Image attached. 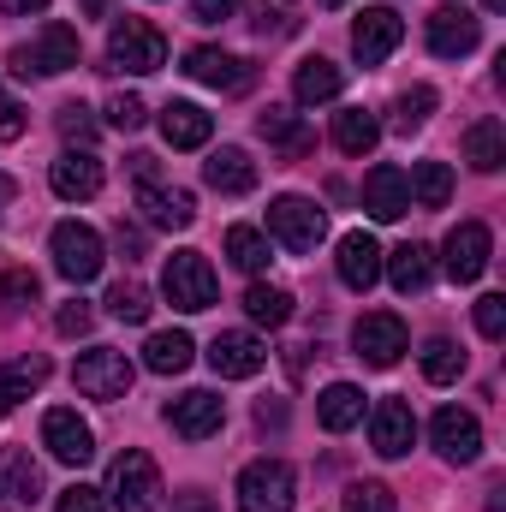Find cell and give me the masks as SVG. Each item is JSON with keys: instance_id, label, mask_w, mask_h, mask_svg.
I'll use <instances>...</instances> for the list:
<instances>
[{"instance_id": "6da1fadb", "label": "cell", "mask_w": 506, "mask_h": 512, "mask_svg": "<svg viewBox=\"0 0 506 512\" xmlns=\"http://www.w3.org/2000/svg\"><path fill=\"white\" fill-rule=\"evenodd\" d=\"M108 501L120 512H155L161 507V471H155V459L149 453H137L126 447L120 459H114V471H108V489H102Z\"/></svg>"}, {"instance_id": "7a4b0ae2", "label": "cell", "mask_w": 506, "mask_h": 512, "mask_svg": "<svg viewBox=\"0 0 506 512\" xmlns=\"http://www.w3.org/2000/svg\"><path fill=\"white\" fill-rule=\"evenodd\" d=\"M298 477L286 459H251L239 471V512H292Z\"/></svg>"}, {"instance_id": "3957f363", "label": "cell", "mask_w": 506, "mask_h": 512, "mask_svg": "<svg viewBox=\"0 0 506 512\" xmlns=\"http://www.w3.org/2000/svg\"><path fill=\"white\" fill-rule=\"evenodd\" d=\"M328 233V215L310 203V197H274L268 203V245H286L292 256L316 251Z\"/></svg>"}, {"instance_id": "277c9868", "label": "cell", "mask_w": 506, "mask_h": 512, "mask_svg": "<svg viewBox=\"0 0 506 512\" xmlns=\"http://www.w3.org/2000/svg\"><path fill=\"white\" fill-rule=\"evenodd\" d=\"M108 66H120V72H161L167 66V36L149 24V18H120L114 30H108Z\"/></svg>"}, {"instance_id": "5b68a950", "label": "cell", "mask_w": 506, "mask_h": 512, "mask_svg": "<svg viewBox=\"0 0 506 512\" xmlns=\"http://www.w3.org/2000/svg\"><path fill=\"white\" fill-rule=\"evenodd\" d=\"M161 292H167V304L173 310H209L215 304V292H221V280H215V268H209V256L203 251H179L167 256V274H161Z\"/></svg>"}, {"instance_id": "8992f818", "label": "cell", "mask_w": 506, "mask_h": 512, "mask_svg": "<svg viewBox=\"0 0 506 512\" xmlns=\"http://www.w3.org/2000/svg\"><path fill=\"white\" fill-rule=\"evenodd\" d=\"M48 251H54V268H60L72 286L96 280V274H102V262H108L102 233H96V227H84V221H60V227H54V239H48Z\"/></svg>"}, {"instance_id": "52a82bcc", "label": "cell", "mask_w": 506, "mask_h": 512, "mask_svg": "<svg viewBox=\"0 0 506 512\" xmlns=\"http://www.w3.org/2000/svg\"><path fill=\"white\" fill-rule=\"evenodd\" d=\"M131 358L126 352H114V346H96V352H84L78 364H72V382L84 399H102V405H114V399H126L131 393Z\"/></svg>"}, {"instance_id": "ba28073f", "label": "cell", "mask_w": 506, "mask_h": 512, "mask_svg": "<svg viewBox=\"0 0 506 512\" xmlns=\"http://www.w3.org/2000/svg\"><path fill=\"white\" fill-rule=\"evenodd\" d=\"M78 54H84V48H78V30H72V24H42V36H36L30 48H12V66H18L24 78H30V72H36V78H60V72L78 66Z\"/></svg>"}, {"instance_id": "9c48e42d", "label": "cell", "mask_w": 506, "mask_h": 512, "mask_svg": "<svg viewBox=\"0 0 506 512\" xmlns=\"http://www.w3.org/2000/svg\"><path fill=\"white\" fill-rule=\"evenodd\" d=\"M405 346H411V334H405V322H399L393 310H370V316H358V328H352V352H358L370 370H393V364L405 358Z\"/></svg>"}, {"instance_id": "30bf717a", "label": "cell", "mask_w": 506, "mask_h": 512, "mask_svg": "<svg viewBox=\"0 0 506 512\" xmlns=\"http://www.w3.org/2000/svg\"><path fill=\"white\" fill-rule=\"evenodd\" d=\"M429 441H435V453L447 465H477L483 459V423L471 411H459V405H441L429 417Z\"/></svg>"}, {"instance_id": "8fae6325", "label": "cell", "mask_w": 506, "mask_h": 512, "mask_svg": "<svg viewBox=\"0 0 506 512\" xmlns=\"http://www.w3.org/2000/svg\"><path fill=\"white\" fill-rule=\"evenodd\" d=\"M489 256H495V239H489V227H483V221H459V227L447 233V245H441V268H447V280L471 286V280H483Z\"/></svg>"}, {"instance_id": "7c38bea8", "label": "cell", "mask_w": 506, "mask_h": 512, "mask_svg": "<svg viewBox=\"0 0 506 512\" xmlns=\"http://www.w3.org/2000/svg\"><path fill=\"white\" fill-rule=\"evenodd\" d=\"M42 447H48L60 465H90V459H96V429H90L78 411L54 405V411L42 417Z\"/></svg>"}, {"instance_id": "4fadbf2b", "label": "cell", "mask_w": 506, "mask_h": 512, "mask_svg": "<svg viewBox=\"0 0 506 512\" xmlns=\"http://www.w3.org/2000/svg\"><path fill=\"white\" fill-rule=\"evenodd\" d=\"M399 42H405V18H399L393 6H364V12H358V24H352V54H358L364 66H381Z\"/></svg>"}, {"instance_id": "5bb4252c", "label": "cell", "mask_w": 506, "mask_h": 512, "mask_svg": "<svg viewBox=\"0 0 506 512\" xmlns=\"http://www.w3.org/2000/svg\"><path fill=\"white\" fill-rule=\"evenodd\" d=\"M137 209L149 227H167V233H185L197 221V197L185 185H161V179H143L137 185Z\"/></svg>"}, {"instance_id": "9a60e30c", "label": "cell", "mask_w": 506, "mask_h": 512, "mask_svg": "<svg viewBox=\"0 0 506 512\" xmlns=\"http://www.w3.org/2000/svg\"><path fill=\"white\" fill-rule=\"evenodd\" d=\"M221 417H227V399L209 393V387H191V393H179V399L167 405V429L185 435V441H209V435L221 429Z\"/></svg>"}, {"instance_id": "2e32d148", "label": "cell", "mask_w": 506, "mask_h": 512, "mask_svg": "<svg viewBox=\"0 0 506 512\" xmlns=\"http://www.w3.org/2000/svg\"><path fill=\"white\" fill-rule=\"evenodd\" d=\"M102 155L96 149H66L60 161H54V173H48V185H54V197H66V203H90L96 191H102Z\"/></svg>"}, {"instance_id": "e0dca14e", "label": "cell", "mask_w": 506, "mask_h": 512, "mask_svg": "<svg viewBox=\"0 0 506 512\" xmlns=\"http://www.w3.org/2000/svg\"><path fill=\"white\" fill-rule=\"evenodd\" d=\"M42 501V465L24 447H0V507L24 512Z\"/></svg>"}, {"instance_id": "ac0fdd59", "label": "cell", "mask_w": 506, "mask_h": 512, "mask_svg": "<svg viewBox=\"0 0 506 512\" xmlns=\"http://www.w3.org/2000/svg\"><path fill=\"white\" fill-rule=\"evenodd\" d=\"M477 42H483V24H477L465 6H441V12H429V48H435L441 60H465Z\"/></svg>"}, {"instance_id": "d6986e66", "label": "cell", "mask_w": 506, "mask_h": 512, "mask_svg": "<svg viewBox=\"0 0 506 512\" xmlns=\"http://www.w3.org/2000/svg\"><path fill=\"white\" fill-rule=\"evenodd\" d=\"M185 72H191L197 84H209V90H227V96L251 90V66H245L239 54H227V48H191V54H185Z\"/></svg>"}, {"instance_id": "ffe728a7", "label": "cell", "mask_w": 506, "mask_h": 512, "mask_svg": "<svg viewBox=\"0 0 506 512\" xmlns=\"http://www.w3.org/2000/svg\"><path fill=\"white\" fill-rule=\"evenodd\" d=\"M370 441H376L381 459H405V453H411V441H417V417H411L405 399H381L376 411H370Z\"/></svg>"}, {"instance_id": "44dd1931", "label": "cell", "mask_w": 506, "mask_h": 512, "mask_svg": "<svg viewBox=\"0 0 506 512\" xmlns=\"http://www.w3.org/2000/svg\"><path fill=\"white\" fill-rule=\"evenodd\" d=\"M209 364H215V376H227V382H245L256 376L262 364H268V346L256 340V334H215V346H209Z\"/></svg>"}, {"instance_id": "7402d4cb", "label": "cell", "mask_w": 506, "mask_h": 512, "mask_svg": "<svg viewBox=\"0 0 506 512\" xmlns=\"http://www.w3.org/2000/svg\"><path fill=\"white\" fill-rule=\"evenodd\" d=\"M334 268H340V280H346L352 292H370V286L381 280V245L370 239V233H346Z\"/></svg>"}, {"instance_id": "603a6c76", "label": "cell", "mask_w": 506, "mask_h": 512, "mask_svg": "<svg viewBox=\"0 0 506 512\" xmlns=\"http://www.w3.org/2000/svg\"><path fill=\"white\" fill-rule=\"evenodd\" d=\"M381 268H387L393 292H405V298H411V292H423V286L435 280V251L411 239V245H399V251H387V256H381Z\"/></svg>"}, {"instance_id": "cb8c5ba5", "label": "cell", "mask_w": 506, "mask_h": 512, "mask_svg": "<svg viewBox=\"0 0 506 512\" xmlns=\"http://www.w3.org/2000/svg\"><path fill=\"white\" fill-rule=\"evenodd\" d=\"M203 179H209V191H221V197H245L256 185V161L245 155V149H215L209 161H203Z\"/></svg>"}, {"instance_id": "d4e9b609", "label": "cell", "mask_w": 506, "mask_h": 512, "mask_svg": "<svg viewBox=\"0 0 506 512\" xmlns=\"http://www.w3.org/2000/svg\"><path fill=\"white\" fill-rule=\"evenodd\" d=\"M209 131H215V114H203L197 102H167V108H161V137H167L173 149H203Z\"/></svg>"}, {"instance_id": "484cf974", "label": "cell", "mask_w": 506, "mask_h": 512, "mask_svg": "<svg viewBox=\"0 0 506 512\" xmlns=\"http://www.w3.org/2000/svg\"><path fill=\"white\" fill-rule=\"evenodd\" d=\"M364 209H370L376 221H399V215L411 209V185H405L399 167H376V173L364 179Z\"/></svg>"}, {"instance_id": "4316f807", "label": "cell", "mask_w": 506, "mask_h": 512, "mask_svg": "<svg viewBox=\"0 0 506 512\" xmlns=\"http://www.w3.org/2000/svg\"><path fill=\"white\" fill-rule=\"evenodd\" d=\"M340 90H346V72H340L334 60H322V54H316V60H304V66H298V78H292V96H298L304 108L334 102Z\"/></svg>"}, {"instance_id": "83f0119b", "label": "cell", "mask_w": 506, "mask_h": 512, "mask_svg": "<svg viewBox=\"0 0 506 512\" xmlns=\"http://www.w3.org/2000/svg\"><path fill=\"white\" fill-rule=\"evenodd\" d=\"M48 382V358L42 352H30V358H12V364H0V417L18 405V399H30L36 387Z\"/></svg>"}, {"instance_id": "f1b7e54d", "label": "cell", "mask_w": 506, "mask_h": 512, "mask_svg": "<svg viewBox=\"0 0 506 512\" xmlns=\"http://www.w3.org/2000/svg\"><path fill=\"white\" fill-rule=\"evenodd\" d=\"M316 417H322V429H328V435H346L352 423H364V393H358L352 382L322 387V399H316Z\"/></svg>"}, {"instance_id": "f546056e", "label": "cell", "mask_w": 506, "mask_h": 512, "mask_svg": "<svg viewBox=\"0 0 506 512\" xmlns=\"http://www.w3.org/2000/svg\"><path fill=\"white\" fill-rule=\"evenodd\" d=\"M191 358H197V346L179 328L173 334H149V346H143V370H155V376H185Z\"/></svg>"}, {"instance_id": "4dcf8cb0", "label": "cell", "mask_w": 506, "mask_h": 512, "mask_svg": "<svg viewBox=\"0 0 506 512\" xmlns=\"http://www.w3.org/2000/svg\"><path fill=\"white\" fill-rule=\"evenodd\" d=\"M381 143V120L370 108H340L334 114V149H346V155H370Z\"/></svg>"}, {"instance_id": "1f68e13d", "label": "cell", "mask_w": 506, "mask_h": 512, "mask_svg": "<svg viewBox=\"0 0 506 512\" xmlns=\"http://www.w3.org/2000/svg\"><path fill=\"white\" fill-rule=\"evenodd\" d=\"M405 185H411V203H417V209H447V197H453V167H447V161H417V167L405 173Z\"/></svg>"}, {"instance_id": "d6a6232c", "label": "cell", "mask_w": 506, "mask_h": 512, "mask_svg": "<svg viewBox=\"0 0 506 512\" xmlns=\"http://www.w3.org/2000/svg\"><path fill=\"white\" fill-rule=\"evenodd\" d=\"M465 161L477 173H501L506 167V126L501 120H477V126L465 131Z\"/></svg>"}, {"instance_id": "836d02e7", "label": "cell", "mask_w": 506, "mask_h": 512, "mask_svg": "<svg viewBox=\"0 0 506 512\" xmlns=\"http://www.w3.org/2000/svg\"><path fill=\"white\" fill-rule=\"evenodd\" d=\"M262 137H268L280 155H292V161H298V155H310V143H316L310 131L292 120V108H268V114H262Z\"/></svg>"}, {"instance_id": "e575fe53", "label": "cell", "mask_w": 506, "mask_h": 512, "mask_svg": "<svg viewBox=\"0 0 506 512\" xmlns=\"http://www.w3.org/2000/svg\"><path fill=\"white\" fill-rule=\"evenodd\" d=\"M245 310H251V322H262V328H286V322H292V292L256 280L251 292H245Z\"/></svg>"}, {"instance_id": "d590c367", "label": "cell", "mask_w": 506, "mask_h": 512, "mask_svg": "<svg viewBox=\"0 0 506 512\" xmlns=\"http://www.w3.org/2000/svg\"><path fill=\"white\" fill-rule=\"evenodd\" d=\"M274 245H268V233H256V227H227V256H233V268H245V274H262L268 262H274Z\"/></svg>"}, {"instance_id": "8d00e7d4", "label": "cell", "mask_w": 506, "mask_h": 512, "mask_svg": "<svg viewBox=\"0 0 506 512\" xmlns=\"http://www.w3.org/2000/svg\"><path fill=\"white\" fill-rule=\"evenodd\" d=\"M429 114H435V90L429 84H411V90H399L393 96V131H423L429 126Z\"/></svg>"}, {"instance_id": "74e56055", "label": "cell", "mask_w": 506, "mask_h": 512, "mask_svg": "<svg viewBox=\"0 0 506 512\" xmlns=\"http://www.w3.org/2000/svg\"><path fill=\"white\" fill-rule=\"evenodd\" d=\"M423 376H429L435 387L459 382V376H465V352H459L453 340H441V334H435V340L423 346Z\"/></svg>"}, {"instance_id": "f35d334b", "label": "cell", "mask_w": 506, "mask_h": 512, "mask_svg": "<svg viewBox=\"0 0 506 512\" xmlns=\"http://www.w3.org/2000/svg\"><path fill=\"white\" fill-rule=\"evenodd\" d=\"M108 310L120 316V322H149V286H137V280H120L114 292H108Z\"/></svg>"}, {"instance_id": "ab89813d", "label": "cell", "mask_w": 506, "mask_h": 512, "mask_svg": "<svg viewBox=\"0 0 506 512\" xmlns=\"http://www.w3.org/2000/svg\"><path fill=\"white\" fill-rule=\"evenodd\" d=\"M0 304H6V310L36 304V274H30V268H6V274H0Z\"/></svg>"}, {"instance_id": "60d3db41", "label": "cell", "mask_w": 506, "mask_h": 512, "mask_svg": "<svg viewBox=\"0 0 506 512\" xmlns=\"http://www.w3.org/2000/svg\"><path fill=\"white\" fill-rule=\"evenodd\" d=\"M477 334H483V340H501L506 334V298L501 292H483V298H477Z\"/></svg>"}, {"instance_id": "b9f144b4", "label": "cell", "mask_w": 506, "mask_h": 512, "mask_svg": "<svg viewBox=\"0 0 506 512\" xmlns=\"http://www.w3.org/2000/svg\"><path fill=\"white\" fill-rule=\"evenodd\" d=\"M346 512H393V489H381V483H352V489H346Z\"/></svg>"}, {"instance_id": "7bdbcfd3", "label": "cell", "mask_w": 506, "mask_h": 512, "mask_svg": "<svg viewBox=\"0 0 506 512\" xmlns=\"http://www.w3.org/2000/svg\"><path fill=\"white\" fill-rule=\"evenodd\" d=\"M54 512H108V495H102V489H90V483H72V489H60Z\"/></svg>"}, {"instance_id": "ee69618b", "label": "cell", "mask_w": 506, "mask_h": 512, "mask_svg": "<svg viewBox=\"0 0 506 512\" xmlns=\"http://www.w3.org/2000/svg\"><path fill=\"white\" fill-rule=\"evenodd\" d=\"M60 131H66L78 149H90V137H96V120H90V108H84V102H66V108H60Z\"/></svg>"}, {"instance_id": "f6af8a7d", "label": "cell", "mask_w": 506, "mask_h": 512, "mask_svg": "<svg viewBox=\"0 0 506 512\" xmlns=\"http://www.w3.org/2000/svg\"><path fill=\"white\" fill-rule=\"evenodd\" d=\"M143 120H149L143 96H114V102H108V126H114V131H137Z\"/></svg>"}, {"instance_id": "bcb514c9", "label": "cell", "mask_w": 506, "mask_h": 512, "mask_svg": "<svg viewBox=\"0 0 506 512\" xmlns=\"http://www.w3.org/2000/svg\"><path fill=\"white\" fill-rule=\"evenodd\" d=\"M90 322H96V310H90L84 298H72V304H60V310H54V328H60L66 340H72V334H90Z\"/></svg>"}, {"instance_id": "7dc6e473", "label": "cell", "mask_w": 506, "mask_h": 512, "mask_svg": "<svg viewBox=\"0 0 506 512\" xmlns=\"http://www.w3.org/2000/svg\"><path fill=\"white\" fill-rule=\"evenodd\" d=\"M24 137V108H18V96L0 84V143H18Z\"/></svg>"}, {"instance_id": "c3c4849f", "label": "cell", "mask_w": 506, "mask_h": 512, "mask_svg": "<svg viewBox=\"0 0 506 512\" xmlns=\"http://www.w3.org/2000/svg\"><path fill=\"white\" fill-rule=\"evenodd\" d=\"M191 12H197L203 24H221V18H233V12H239V0H191Z\"/></svg>"}, {"instance_id": "681fc988", "label": "cell", "mask_w": 506, "mask_h": 512, "mask_svg": "<svg viewBox=\"0 0 506 512\" xmlns=\"http://www.w3.org/2000/svg\"><path fill=\"white\" fill-rule=\"evenodd\" d=\"M173 512H215V501L203 489H185V495H173Z\"/></svg>"}, {"instance_id": "f907efd6", "label": "cell", "mask_w": 506, "mask_h": 512, "mask_svg": "<svg viewBox=\"0 0 506 512\" xmlns=\"http://www.w3.org/2000/svg\"><path fill=\"white\" fill-rule=\"evenodd\" d=\"M48 0H0V12H12V18H30V12H42Z\"/></svg>"}, {"instance_id": "816d5d0a", "label": "cell", "mask_w": 506, "mask_h": 512, "mask_svg": "<svg viewBox=\"0 0 506 512\" xmlns=\"http://www.w3.org/2000/svg\"><path fill=\"white\" fill-rule=\"evenodd\" d=\"M108 6H114V0H84V12H90V18H102Z\"/></svg>"}, {"instance_id": "f5cc1de1", "label": "cell", "mask_w": 506, "mask_h": 512, "mask_svg": "<svg viewBox=\"0 0 506 512\" xmlns=\"http://www.w3.org/2000/svg\"><path fill=\"white\" fill-rule=\"evenodd\" d=\"M12 191H18V185H12V179L0 173V203H12Z\"/></svg>"}, {"instance_id": "db71d44e", "label": "cell", "mask_w": 506, "mask_h": 512, "mask_svg": "<svg viewBox=\"0 0 506 512\" xmlns=\"http://www.w3.org/2000/svg\"><path fill=\"white\" fill-rule=\"evenodd\" d=\"M483 6H489V12H506V0H483Z\"/></svg>"}, {"instance_id": "11a10c76", "label": "cell", "mask_w": 506, "mask_h": 512, "mask_svg": "<svg viewBox=\"0 0 506 512\" xmlns=\"http://www.w3.org/2000/svg\"><path fill=\"white\" fill-rule=\"evenodd\" d=\"M322 6H346V0H322Z\"/></svg>"}]
</instances>
